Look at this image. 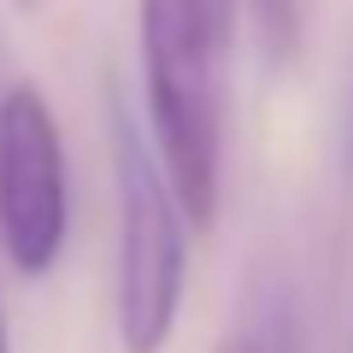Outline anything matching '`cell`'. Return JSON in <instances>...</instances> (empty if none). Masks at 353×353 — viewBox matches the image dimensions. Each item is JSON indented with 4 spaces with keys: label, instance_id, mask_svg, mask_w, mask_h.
<instances>
[{
    "label": "cell",
    "instance_id": "1",
    "mask_svg": "<svg viewBox=\"0 0 353 353\" xmlns=\"http://www.w3.org/2000/svg\"><path fill=\"white\" fill-rule=\"evenodd\" d=\"M141 88H148V130L159 171L194 230L218 218V176H224V83L218 53L230 30L206 0H141Z\"/></svg>",
    "mask_w": 353,
    "mask_h": 353
},
{
    "label": "cell",
    "instance_id": "2",
    "mask_svg": "<svg viewBox=\"0 0 353 353\" xmlns=\"http://www.w3.org/2000/svg\"><path fill=\"white\" fill-rule=\"evenodd\" d=\"M118 148V347L165 353L183 312L189 283V218L159 171V153L136 136V124H112Z\"/></svg>",
    "mask_w": 353,
    "mask_h": 353
},
{
    "label": "cell",
    "instance_id": "3",
    "mask_svg": "<svg viewBox=\"0 0 353 353\" xmlns=\"http://www.w3.org/2000/svg\"><path fill=\"white\" fill-rule=\"evenodd\" d=\"M71 189L65 136L53 106L30 83L0 94V253L18 277H48L65 253Z\"/></svg>",
    "mask_w": 353,
    "mask_h": 353
},
{
    "label": "cell",
    "instance_id": "4",
    "mask_svg": "<svg viewBox=\"0 0 353 353\" xmlns=\"http://www.w3.org/2000/svg\"><path fill=\"white\" fill-rule=\"evenodd\" d=\"M248 18L259 30L265 53H271V65H289L294 48H301V0H248Z\"/></svg>",
    "mask_w": 353,
    "mask_h": 353
},
{
    "label": "cell",
    "instance_id": "5",
    "mask_svg": "<svg viewBox=\"0 0 353 353\" xmlns=\"http://www.w3.org/2000/svg\"><path fill=\"white\" fill-rule=\"evenodd\" d=\"M206 6H212V18H218L224 30H236V0H206Z\"/></svg>",
    "mask_w": 353,
    "mask_h": 353
},
{
    "label": "cell",
    "instance_id": "6",
    "mask_svg": "<svg viewBox=\"0 0 353 353\" xmlns=\"http://www.w3.org/2000/svg\"><path fill=\"white\" fill-rule=\"evenodd\" d=\"M218 353H259V341H253V336H230Z\"/></svg>",
    "mask_w": 353,
    "mask_h": 353
},
{
    "label": "cell",
    "instance_id": "7",
    "mask_svg": "<svg viewBox=\"0 0 353 353\" xmlns=\"http://www.w3.org/2000/svg\"><path fill=\"white\" fill-rule=\"evenodd\" d=\"M0 353H12V336H6V306H0Z\"/></svg>",
    "mask_w": 353,
    "mask_h": 353
},
{
    "label": "cell",
    "instance_id": "8",
    "mask_svg": "<svg viewBox=\"0 0 353 353\" xmlns=\"http://www.w3.org/2000/svg\"><path fill=\"white\" fill-rule=\"evenodd\" d=\"M18 6H41V0H18Z\"/></svg>",
    "mask_w": 353,
    "mask_h": 353
}]
</instances>
